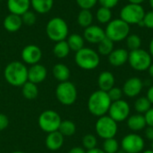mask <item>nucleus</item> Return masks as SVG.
<instances>
[{"instance_id":"cd10ccee","label":"nucleus","mask_w":153,"mask_h":153,"mask_svg":"<svg viewBox=\"0 0 153 153\" xmlns=\"http://www.w3.org/2000/svg\"><path fill=\"white\" fill-rule=\"evenodd\" d=\"M93 21V15L91 10L82 9L77 16V22L82 28H87L91 25Z\"/></svg>"},{"instance_id":"c03bdc74","label":"nucleus","mask_w":153,"mask_h":153,"mask_svg":"<svg viewBox=\"0 0 153 153\" xmlns=\"http://www.w3.org/2000/svg\"><path fill=\"white\" fill-rule=\"evenodd\" d=\"M68 153H86V151L84 148L82 147H74L68 152Z\"/></svg>"},{"instance_id":"864d4df0","label":"nucleus","mask_w":153,"mask_h":153,"mask_svg":"<svg viewBox=\"0 0 153 153\" xmlns=\"http://www.w3.org/2000/svg\"><path fill=\"white\" fill-rule=\"evenodd\" d=\"M117 153H126V152H125V151H123L122 149H119V150H118V152H117Z\"/></svg>"},{"instance_id":"6ab92c4d","label":"nucleus","mask_w":153,"mask_h":153,"mask_svg":"<svg viewBox=\"0 0 153 153\" xmlns=\"http://www.w3.org/2000/svg\"><path fill=\"white\" fill-rule=\"evenodd\" d=\"M30 0H7V8L10 13L22 16L30 10Z\"/></svg>"},{"instance_id":"bb28decb","label":"nucleus","mask_w":153,"mask_h":153,"mask_svg":"<svg viewBox=\"0 0 153 153\" xmlns=\"http://www.w3.org/2000/svg\"><path fill=\"white\" fill-rule=\"evenodd\" d=\"M70 48L66 42V40H62L56 42L54 48H53V54L57 58H65L69 53H70Z\"/></svg>"},{"instance_id":"09e8293b","label":"nucleus","mask_w":153,"mask_h":153,"mask_svg":"<svg viewBox=\"0 0 153 153\" xmlns=\"http://www.w3.org/2000/svg\"><path fill=\"white\" fill-rule=\"evenodd\" d=\"M145 0H128V2L131 3V4H141Z\"/></svg>"},{"instance_id":"37998d69","label":"nucleus","mask_w":153,"mask_h":153,"mask_svg":"<svg viewBox=\"0 0 153 153\" xmlns=\"http://www.w3.org/2000/svg\"><path fill=\"white\" fill-rule=\"evenodd\" d=\"M145 137L149 140V141H153V127L152 126H147V128L145 129L144 132Z\"/></svg>"},{"instance_id":"8fccbe9b","label":"nucleus","mask_w":153,"mask_h":153,"mask_svg":"<svg viewBox=\"0 0 153 153\" xmlns=\"http://www.w3.org/2000/svg\"><path fill=\"white\" fill-rule=\"evenodd\" d=\"M148 71H149V74H150V76H151V77L153 79V63L151 65V66L149 67Z\"/></svg>"},{"instance_id":"a211bd4d","label":"nucleus","mask_w":153,"mask_h":153,"mask_svg":"<svg viewBox=\"0 0 153 153\" xmlns=\"http://www.w3.org/2000/svg\"><path fill=\"white\" fill-rule=\"evenodd\" d=\"M129 52L125 48H117L114 49L108 56V62L111 65L115 67H119L124 65L128 62Z\"/></svg>"},{"instance_id":"4d7b16f0","label":"nucleus","mask_w":153,"mask_h":153,"mask_svg":"<svg viewBox=\"0 0 153 153\" xmlns=\"http://www.w3.org/2000/svg\"><path fill=\"white\" fill-rule=\"evenodd\" d=\"M0 1H3V0H0Z\"/></svg>"},{"instance_id":"4be33fe9","label":"nucleus","mask_w":153,"mask_h":153,"mask_svg":"<svg viewBox=\"0 0 153 153\" xmlns=\"http://www.w3.org/2000/svg\"><path fill=\"white\" fill-rule=\"evenodd\" d=\"M127 126L128 128L133 132H140L147 126L144 115L143 114H134L132 116H129V117L126 119Z\"/></svg>"},{"instance_id":"9b49d317","label":"nucleus","mask_w":153,"mask_h":153,"mask_svg":"<svg viewBox=\"0 0 153 153\" xmlns=\"http://www.w3.org/2000/svg\"><path fill=\"white\" fill-rule=\"evenodd\" d=\"M145 146L144 139L138 134H129L123 137L121 149L126 153H141Z\"/></svg>"},{"instance_id":"c756f323","label":"nucleus","mask_w":153,"mask_h":153,"mask_svg":"<svg viewBox=\"0 0 153 153\" xmlns=\"http://www.w3.org/2000/svg\"><path fill=\"white\" fill-rule=\"evenodd\" d=\"M114 50V42L108 38H104L98 44V53L102 56H108Z\"/></svg>"},{"instance_id":"79ce46f5","label":"nucleus","mask_w":153,"mask_h":153,"mask_svg":"<svg viewBox=\"0 0 153 153\" xmlns=\"http://www.w3.org/2000/svg\"><path fill=\"white\" fill-rule=\"evenodd\" d=\"M145 121L147 124V126L153 127V107H152L145 114H144Z\"/></svg>"},{"instance_id":"de8ad7c7","label":"nucleus","mask_w":153,"mask_h":153,"mask_svg":"<svg viewBox=\"0 0 153 153\" xmlns=\"http://www.w3.org/2000/svg\"><path fill=\"white\" fill-rule=\"evenodd\" d=\"M149 49H150V55L152 56V57H153V38L152 39L151 42H150V46H149Z\"/></svg>"},{"instance_id":"5fc2aeb1","label":"nucleus","mask_w":153,"mask_h":153,"mask_svg":"<svg viewBox=\"0 0 153 153\" xmlns=\"http://www.w3.org/2000/svg\"><path fill=\"white\" fill-rule=\"evenodd\" d=\"M11 153H26L24 152H20V151H17V152H13Z\"/></svg>"},{"instance_id":"ddd939ff","label":"nucleus","mask_w":153,"mask_h":153,"mask_svg":"<svg viewBox=\"0 0 153 153\" xmlns=\"http://www.w3.org/2000/svg\"><path fill=\"white\" fill-rule=\"evenodd\" d=\"M22 61L30 65L39 64L42 57V51L39 47L30 44L23 48L21 53Z\"/></svg>"},{"instance_id":"aec40b11","label":"nucleus","mask_w":153,"mask_h":153,"mask_svg":"<svg viewBox=\"0 0 153 153\" xmlns=\"http://www.w3.org/2000/svg\"><path fill=\"white\" fill-rule=\"evenodd\" d=\"M115 76L111 72L104 71L101 72L98 77V86L99 90L108 92L115 86Z\"/></svg>"},{"instance_id":"6e6552de","label":"nucleus","mask_w":153,"mask_h":153,"mask_svg":"<svg viewBox=\"0 0 153 153\" xmlns=\"http://www.w3.org/2000/svg\"><path fill=\"white\" fill-rule=\"evenodd\" d=\"M95 131L98 136L104 140L115 138L118 131V126L109 116L105 115L98 118L95 124Z\"/></svg>"},{"instance_id":"a878e982","label":"nucleus","mask_w":153,"mask_h":153,"mask_svg":"<svg viewBox=\"0 0 153 153\" xmlns=\"http://www.w3.org/2000/svg\"><path fill=\"white\" fill-rule=\"evenodd\" d=\"M22 93L26 100H35L39 94V89H38L37 84L30 82L29 81L26 82L22 86Z\"/></svg>"},{"instance_id":"412c9836","label":"nucleus","mask_w":153,"mask_h":153,"mask_svg":"<svg viewBox=\"0 0 153 153\" xmlns=\"http://www.w3.org/2000/svg\"><path fill=\"white\" fill-rule=\"evenodd\" d=\"M22 24L23 23L22 21V17L13 13H9L8 15H6L3 22V26L4 30L9 32L18 31L22 28Z\"/></svg>"},{"instance_id":"2eb2a0df","label":"nucleus","mask_w":153,"mask_h":153,"mask_svg":"<svg viewBox=\"0 0 153 153\" xmlns=\"http://www.w3.org/2000/svg\"><path fill=\"white\" fill-rule=\"evenodd\" d=\"M104 38H106L105 30L98 25H91L84 29L83 39L91 44H99Z\"/></svg>"},{"instance_id":"603ef678","label":"nucleus","mask_w":153,"mask_h":153,"mask_svg":"<svg viewBox=\"0 0 153 153\" xmlns=\"http://www.w3.org/2000/svg\"><path fill=\"white\" fill-rule=\"evenodd\" d=\"M149 2H150V5H151V7L152 8V10H153V0H149Z\"/></svg>"},{"instance_id":"4468645a","label":"nucleus","mask_w":153,"mask_h":153,"mask_svg":"<svg viewBox=\"0 0 153 153\" xmlns=\"http://www.w3.org/2000/svg\"><path fill=\"white\" fill-rule=\"evenodd\" d=\"M143 89V82L138 77H131L127 79L122 88L124 95L128 98L137 97Z\"/></svg>"},{"instance_id":"7c9ffc66","label":"nucleus","mask_w":153,"mask_h":153,"mask_svg":"<svg viewBox=\"0 0 153 153\" xmlns=\"http://www.w3.org/2000/svg\"><path fill=\"white\" fill-rule=\"evenodd\" d=\"M152 108V103L147 97H139L134 102V109L138 114L144 115Z\"/></svg>"},{"instance_id":"3c124183","label":"nucleus","mask_w":153,"mask_h":153,"mask_svg":"<svg viewBox=\"0 0 153 153\" xmlns=\"http://www.w3.org/2000/svg\"><path fill=\"white\" fill-rule=\"evenodd\" d=\"M142 153H153V151L151 149V150H145V151H143Z\"/></svg>"},{"instance_id":"20e7f679","label":"nucleus","mask_w":153,"mask_h":153,"mask_svg":"<svg viewBox=\"0 0 153 153\" xmlns=\"http://www.w3.org/2000/svg\"><path fill=\"white\" fill-rule=\"evenodd\" d=\"M75 64L83 70H93L97 68L100 63V55L90 48H83L75 53Z\"/></svg>"},{"instance_id":"f704fd0d","label":"nucleus","mask_w":153,"mask_h":153,"mask_svg":"<svg viewBox=\"0 0 153 153\" xmlns=\"http://www.w3.org/2000/svg\"><path fill=\"white\" fill-rule=\"evenodd\" d=\"M82 146L85 150L89 151V150H91V149H94L97 147V144H98V141H97V137L93 134H86L83 136L82 138Z\"/></svg>"},{"instance_id":"39448f33","label":"nucleus","mask_w":153,"mask_h":153,"mask_svg":"<svg viewBox=\"0 0 153 153\" xmlns=\"http://www.w3.org/2000/svg\"><path fill=\"white\" fill-rule=\"evenodd\" d=\"M130 33V25L121 19L111 20L105 30L106 37L113 42H118L126 39Z\"/></svg>"},{"instance_id":"49530a36","label":"nucleus","mask_w":153,"mask_h":153,"mask_svg":"<svg viewBox=\"0 0 153 153\" xmlns=\"http://www.w3.org/2000/svg\"><path fill=\"white\" fill-rule=\"evenodd\" d=\"M86 153H105L104 151L102 149H100V148H94V149H91V150H89L87 151Z\"/></svg>"},{"instance_id":"c9c22d12","label":"nucleus","mask_w":153,"mask_h":153,"mask_svg":"<svg viewBox=\"0 0 153 153\" xmlns=\"http://www.w3.org/2000/svg\"><path fill=\"white\" fill-rule=\"evenodd\" d=\"M21 17H22V23L25 25H28V26H31V25L35 24L36 21H37V16H36L35 13L32 11H30V10L27 11L26 13H24Z\"/></svg>"},{"instance_id":"423d86ee","label":"nucleus","mask_w":153,"mask_h":153,"mask_svg":"<svg viewBox=\"0 0 153 153\" xmlns=\"http://www.w3.org/2000/svg\"><path fill=\"white\" fill-rule=\"evenodd\" d=\"M77 89L75 85L69 82H59L56 88V97L57 100L64 106H71L77 100Z\"/></svg>"},{"instance_id":"dca6fc26","label":"nucleus","mask_w":153,"mask_h":153,"mask_svg":"<svg viewBox=\"0 0 153 153\" xmlns=\"http://www.w3.org/2000/svg\"><path fill=\"white\" fill-rule=\"evenodd\" d=\"M48 75L47 68L40 64H35L28 68V81L35 84L41 83Z\"/></svg>"},{"instance_id":"9d476101","label":"nucleus","mask_w":153,"mask_h":153,"mask_svg":"<svg viewBox=\"0 0 153 153\" xmlns=\"http://www.w3.org/2000/svg\"><path fill=\"white\" fill-rule=\"evenodd\" d=\"M145 15L144 8L138 4H131L125 5L120 11V19L130 24H139L143 22Z\"/></svg>"},{"instance_id":"f3484780","label":"nucleus","mask_w":153,"mask_h":153,"mask_svg":"<svg viewBox=\"0 0 153 153\" xmlns=\"http://www.w3.org/2000/svg\"><path fill=\"white\" fill-rule=\"evenodd\" d=\"M65 143V136L58 131L48 134L46 137V147L52 152L58 151L62 148Z\"/></svg>"},{"instance_id":"f8f14e48","label":"nucleus","mask_w":153,"mask_h":153,"mask_svg":"<svg viewBox=\"0 0 153 153\" xmlns=\"http://www.w3.org/2000/svg\"><path fill=\"white\" fill-rule=\"evenodd\" d=\"M130 105L124 100L113 101L108 109V116L117 123L126 121L130 116Z\"/></svg>"},{"instance_id":"6e6d98bb","label":"nucleus","mask_w":153,"mask_h":153,"mask_svg":"<svg viewBox=\"0 0 153 153\" xmlns=\"http://www.w3.org/2000/svg\"><path fill=\"white\" fill-rule=\"evenodd\" d=\"M152 151H153V141H152Z\"/></svg>"},{"instance_id":"58836bf2","label":"nucleus","mask_w":153,"mask_h":153,"mask_svg":"<svg viewBox=\"0 0 153 153\" xmlns=\"http://www.w3.org/2000/svg\"><path fill=\"white\" fill-rule=\"evenodd\" d=\"M143 22L145 27L149 29H153V10L145 13Z\"/></svg>"},{"instance_id":"1a4fd4ad","label":"nucleus","mask_w":153,"mask_h":153,"mask_svg":"<svg viewBox=\"0 0 153 153\" xmlns=\"http://www.w3.org/2000/svg\"><path fill=\"white\" fill-rule=\"evenodd\" d=\"M61 121H62L61 117L56 111L48 109L43 111L39 115L38 119V124L39 128L43 132L49 134L52 132L58 131Z\"/></svg>"},{"instance_id":"e433bc0d","label":"nucleus","mask_w":153,"mask_h":153,"mask_svg":"<svg viewBox=\"0 0 153 153\" xmlns=\"http://www.w3.org/2000/svg\"><path fill=\"white\" fill-rule=\"evenodd\" d=\"M108 95L109 99L111 100V101L113 102V101L122 100V97H123L124 93H123V91H122L121 88L114 86L111 90H109L108 91Z\"/></svg>"},{"instance_id":"13d9d810","label":"nucleus","mask_w":153,"mask_h":153,"mask_svg":"<svg viewBox=\"0 0 153 153\" xmlns=\"http://www.w3.org/2000/svg\"><path fill=\"white\" fill-rule=\"evenodd\" d=\"M0 92H1V91H0Z\"/></svg>"},{"instance_id":"7ed1b4c3","label":"nucleus","mask_w":153,"mask_h":153,"mask_svg":"<svg viewBox=\"0 0 153 153\" xmlns=\"http://www.w3.org/2000/svg\"><path fill=\"white\" fill-rule=\"evenodd\" d=\"M46 34L49 39L55 42L65 40L69 35L66 22L61 17H53L46 25Z\"/></svg>"},{"instance_id":"a18cd8bd","label":"nucleus","mask_w":153,"mask_h":153,"mask_svg":"<svg viewBox=\"0 0 153 153\" xmlns=\"http://www.w3.org/2000/svg\"><path fill=\"white\" fill-rule=\"evenodd\" d=\"M147 99L150 100V102L152 103V105H153V84L148 89L147 91Z\"/></svg>"},{"instance_id":"a19ab883","label":"nucleus","mask_w":153,"mask_h":153,"mask_svg":"<svg viewBox=\"0 0 153 153\" xmlns=\"http://www.w3.org/2000/svg\"><path fill=\"white\" fill-rule=\"evenodd\" d=\"M9 126V119L6 115L0 113V132L6 129Z\"/></svg>"},{"instance_id":"5701e85b","label":"nucleus","mask_w":153,"mask_h":153,"mask_svg":"<svg viewBox=\"0 0 153 153\" xmlns=\"http://www.w3.org/2000/svg\"><path fill=\"white\" fill-rule=\"evenodd\" d=\"M52 74H53L54 78L56 80H57L59 82L68 81L70 78V75H71V72H70V69L68 68V66L65 65V64H61V63L54 65V67L52 69Z\"/></svg>"},{"instance_id":"c85d7f7f","label":"nucleus","mask_w":153,"mask_h":153,"mask_svg":"<svg viewBox=\"0 0 153 153\" xmlns=\"http://www.w3.org/2000/svg\"><path fill=\"white\" fill-rule=\"evenodd\" d=\"M58 132H60L65 137L72 136L76 132V126L71 120H62L58 128Z\"/></svg>"},{"instance_id":"393cba45","label":"nucleus","mask_w":153,"mask_h":153,"mask_svg":"<svg viewBox=\"0 0 153 153\" xmlns=\"http://www.w3.org/2000/svg\"><path fill=\"white\" fill-rule=\"evenodd\" d=\"M66 42L70 48V50L74 51L75 53L84 48V39L77 33H73L69 35L67 37Z\"/></svg>"},{"instance_id":"4c0bfd02","label":"nucleus","mask_w":153,"mask_h":153,"mask_svg":"<svg viewBox=\"0 0 153 153\" xmlns=\"http://www.w3.org/2000/svg\"><path fill=\"white\" fill-rule=\"evenodd\" d=\"M97 2L98 0H76L78 6L81 9L85 10H91V8H93L96 5Z\"/></svg>"},{"instance_id":"0eeeda50","label":"nucleus","mask_w":153,"mask_h":153,"mask_svg":"<svg viewBox=\"0 0 153 153\" xmlns=\"http://www.w3.org/2000/svg\"><path fill=\"white\" fill-rule=\"evenodd\" d=\"M128 63L134 70L143 72L148 70L152 64V57L149 52L139 48L129 52Z\"/></svg>"},{"instance_id":"473e14b6","label":"nucleus","mask_w":153,"mask_h":153,"mask_svg":"<svg viewBox=\"0 0 153 153\" xmlns=\"http://www.w3.org/2000/svg\"><path fill=\"white\" fill-rule=\"evenodd\" d=\"M119 149V143L115 138L104 140L102 144V150L105 153H117Z\"/></svg>"},{"instance_id":"f03ea898","label":"nucleus","mask_w":153,"mask_h":153,"mask_svg":"<svg viewBox=\"0 0 153 153\" xmlns=\"http://www.w3.org/2000/svg\"><path fill=\"white\" fill-rule=\"evenodd\" d=\"M111 103L112 101L109 99L108 92L98 90L90 95L87 107L91 115L97 117H100L108 112Z\"/></svg>"},{"instance_id":"ea45409f","label":"nucleus","mask_w":153,"mask_h":153,"mask_svg":"<svg viewBox=\"0 0 153 153\" xmlns=\"http://www.w3.org/2000/svg\"><path fill=\"white\" fill-rule=\"evenodd\" d=\"M98 2L100 4L101 6L112 9L118 4L119 0H98Z\"/></svg>"},{"instance_id":"72a5a7b5","label":"nucleus","mask_w":153,"mask_h":153,"mask_svg":"<svg viewBox=\"0 0 153 153\" xmlns=\"http://www.w3.org/2000/svg\"><path fill=\"white\" fill-rule=\"evenodd\" d=\"M126 46L130 51L139 49L142 46V39L137 34H129L126 38Z\"/></svg>"},{"instance_id":"b1692460","label":"nucleus","mask_w":153,"mask_h":153,"mask_svg":"<svg viewBox=\"0 0 153 153\" xmlns=\"http://www.w3.org/2000/svg\"><path fill=\"white\" fill-rule=\"evenodd\" d=\"M54 0H30V6L34 12L45 14L48 13L53 7Z\"/></svg>"},{"instance_id":"f257e3e1","label":"nucleus","mask_w":153,"mask_h":153,"mask_svg":"<svg viewBox=\"0 0 153 153\" xmlns=\"http://www.w3.org/2000/svg\"><path fill=\"white\" fill-rule=\"evenodd\" d=\"M4 80L12 86L22 87L28 82V68L20 61L9 63L4 70Z\"/></svg>"},{"instance_id":"2f4dec72","label":"nucleus","mask_w":153,"mask_h":153,"mask_svg":"<svg viewBox=\"0 0 153 153\" xmlns=\"http://www.w3.org/2000/svg\"><path fill=\"white\" fill-rule=\"evenodd\" d=\"M96 17H97V20L100 23H108L110 21H111V18H112V12H111V9L109 8H107V7H103V6H100L98 11H97V13H96Z\"/></svg>"}]
</instances>
